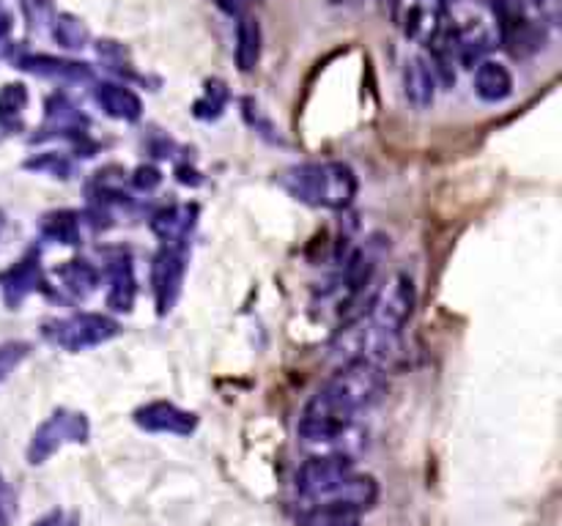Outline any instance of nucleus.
Wrapping results in <instances>:
<instances>
[{
  "label": "nucleus",
  "mask_w": 562,
  "mask_h": 526,
  "mask_svg": "<svg viewBox=\"0 0 562 526\" xmlns=\"http://www.w3.org/2000/svg\"><path fill=\"white\" fill-rule=\"evenodd\" d=\"M414 305H418V291H414L412 278L398 272L382 289L373 291L371 302H367V316L360 318L379 338L401 340V332L412 318Z\"/></svg>",
  "instance_id": "3"
},
{
  "label": "nucleus",
  "mask_w": 562,
  "mask_h": 526,
  "mask_svg": "<svg viewBox=\"0 0 562 526\" xmlns=\"http://www.w3.org/2000/svg\"><path fill=\"white\" fill-rule=\"evenodd\" d=\"M94 102L102 107L105 116L116 118V121L134 124L140 121V116H143V102H140V96L134 94L127 83H113V80H107V83H96Z\"/></svg>",
  "instance_id": "14"
},
{
  "label": "nucleus",
  "mask_w": 562,
  "mask_h": 526,
  "mask_svg": "<svg viewBox=\"0 0 562 526\" xmlns=\"http://www.w3.org/2000/svg\"><path fill=\"white\" fill-rule=\"evenodd\" d=\"M472 85L480 102H485V105H502L513 94V74L505 63L483 58V61L475 63Z\"/></svg>",
  "instance_id": "15"
},
{
  "label": "nucleus",
  "mask_w": 562,
  "mask_h": 526,
  "mask_svg": "<svg viewBox=\"0 0 562 526\" xmlns=\"http://www.w3.org/2000/svg\"><path fill=\"white\" fill-rule=\"evenodd\" d=\"M14 518V496L12 488L7 486V480L0 477V526H9Z\"/></svg>",
  "instance_id": "29"
},
{
  "label": "nucleus",
  "mask_w": 562,
  "mask_h": 526,
  "mask_svg": "<svg viewBox=\"0 0 562 526\" xmlns=\"http://www.w3.org/2000/svg\"><path fill=\"white\" fill-rule=\"evenodd\" d=\"M403 94H407L409 105L425 110L434 105L436 100V72L431 61L425 58L412 56L403 63Z\"/></svg>",
  "instance_id": "17"
},
{
  "label": "nucleus",
  "mask_w": 562,
  "mask_h": 526,
  "mask_svg": "<svg viewBox=\"0 0 562 526\" xmlns=\"http://www.w3.org/2000/svg\"><path fill=\"white\" fill-rule=\"evenodd\" d=\"M385 7L390 9V14H393V17H396L398 9H401V0H385Z\"/></svg>",
  "instance_id": "33"
},
{
  "label": "nucleus",
  "mask_w": 562,
  "mask_h": 526,
  "mask_svg": "<svg viewBox=\"0 0 562 526\" xmlns=\"http://www.w3.org/2000/svg\"><path fill=\"white\" fill-rule=\"evenodd\" d=\"M349 475H354V458H351V453L313 455L296 471V491L305 499H311V502H321Z\"/></svg>",
  "instance_id": "6"
},
{
  "label": "nucleus",
  "mask_w": 562,
  "mask_h": 526,
  "mask_svg": "<svg viewBox=\"0 0 562 526\" xmlns=\"http://www.w3.org/2000/svg\"><path fill=\"white\" fill-rule=\"evenodd\" d=\"M42 289H45V272H42L39 253H36V249L23 255V258H20L14 267H9L7 272H0V294H3V302H7L12 311Z\"/></svg>",
  "instance_id": "8"
},
{
  "label": "nucleus",
  "mask_w": 562,
  "mask_h": 526,
  "mask_svg": "<svg viewBox=\"0 0 562 526\" xmlns=\"http://www.w3.org/2000/svg\"><path fill=\"white\" fill-rule=\"evenodd\" d=\"M261 25H258L256 17L250 14H242L239 23H236V47H234V56H236V67L239 72L250 74L256 72L258 61H261Z\"/></svg>",
  "instance_id": "20"
},
{
  "label": "nucleus",
  "mask_w": 562,
  "mask_h": 526,
  "mask_svg": "<svg viewBox=\"0 0 562 526\" xmlns=\"http://www.w3.org/2000/svg\"><path fill=\"white\" fill-rule=\"evenodd\" d=\"M229 85H225L223 80H209L207 89H203V96L196 102L192 113H196V118H201V121H218L225 113V107H229Z\"/></svg>",
  "instance_id": "23"
},
{
  "label": "nucleus",
  "mask_w": 562,
  "mask_h": 526,
  "mask_svg": "<svg viewBox=\"0 0 562 526\" xmlns=\"http://www.w3.org/2000/svg\"><path fill=\"white\" fill-rule=\"evenodd\" d=\"M129 184H132V187L138 189V192H145V195L154 192V189L162 184L160 167H154V165H140V167H134L132 176H129Z\"/></svg>",
  "instance_id": "27"
},
{
  "label": "nucleus",
  "mask_w": 562,
  "mask_h": 526,
  "mask_svg": "<svg viewBox=\"0 0 562 526\" xmlns=\"http://www.w3.org/2000/svg\"><path fill=\"white\" fill-rule=\"evenodd\" d=\"M278 184L300 203L313 206V209L343 211L354 203L356 173L346 162H305L294 165L278 176Z\"/></svg>",
  "instance_id": "2"
},
{
  "label": "nucleus",
  "mask_w": 562,
  "mask_h": 526,
  "mask_svg": "<svg viewBox=\"0 0 562 526\" xmlns=\"http://www.w3.org/2000/svg\"><path fill=\"white\" fill-rule=\"evenodd\" d=\"M39 140L50 138H69L72 143L83 140L89 135V118L78 110L74 102H69L63 94H52L45 107V124L39 129Z\"/></svg>",
  "instance_id": "10"
},
{
  "label": "nucleus",
  "mask_w": 562,
  "mask_h": 526,
  "mask_svg": "<svg viewBox=\"0 0 562 526\" xmlns=\"http://www.w3.org/2000/svg\"><path fill=\"white\" fill-rule=\"evenodd\" d=\"M198 225L196 203H173L151 217V231L160 238L162 247H187L192 231Z\"/></svg>",
  "instance_id": "11"
},
{
  "label": "nucleus",
  "mask_w": 562,
  "mask_h": 526,
  "mask_svg": "<svg viewBox=\"0 0 562 526\" xmlns=\"http://www.w3.org/2000/svg\"><path fill=\"white\" fill-rule=\"evenodd\" d=\"M387 393L379 365L349 360L327 384L316 389L296 425V436L313 447H335L354 433V420L373 409Z\"/></svg>",
  "instance_id": "1"
},
{
  "label": "nucleus",
  "mask_w": 562,
  "mask_h": 526,
  "mask_svg": "<svg viewBox=\"0 0 562 526\" xmlns=\"http://www.w3.org/2000/svg\"><path fill=\"white\" fill-rule=\"evenodd\" d=\"M23 9L28 14L31 25H50L52 17H56L50 0H23Z\"/></svg>",
  "instance_id": "28"
},
{
  "label": "nucleus",
  "mask_w": 562,
  "mask_h": 526,
  "mask_svg": "<svg viewBox=\"0 0 562 526\" xmlns=\"http://www.w3.org/2000/svg\"><path fill=\"white\" fill-rule=\"evenodd\" d=\"M220 7L225 9V12H231V14H239L242 12V7H245V3H258V0H218Z\"/></svg>",
  "instance_id": "30"
},
{
  "label": "nucleus",
  "mask_w": 562,
  "mask_h": 526,
  "mask_svg": "<svg viewBox=\"0 0 562 526\" xmlns=\"http://www.w3.org/2000/svg\"><path fill=\"white\" fill-rule=\"evenodd\" d=\"M524 3H527V7H543L546 0H524Z\"/></svg>",
  "instance_id": "34"
},
{
  "label": "nucleus",
  "mask_w": 562,
  "mask_h": 526,
  "mask_svg": "<svg viewBox=\"0 0 562 526\" xmlns=\"http://www.w3.org/2000/svg\"><path fill=\"white\" fill-rule=\"evenodd\" d=\"M28 171H39V173H50V176L58 178H69L74 171V160L69 154H56V151H47V154L34 156V160L25 162Z\"/></svg>",
  "instance_id": "25"
},
{
  "label": "nucleus",
  "mask_w": 562,
  "mask_h": 526,
  "mask_svg": "<svg viewBox=\"0 0 562 526\" xmlns=\"http://www.w3.org/2000/svg\"><path fill=\"white\" fill-rule=\"evenodd\" d=\"M379 499V482L373 480L371 475H349L332 493L321 499L316 504H338V507H349L354 513H362V510L373 507Z\"/></svg>",
  "instance_id": "16"
},
{
  "label": "nucleus",
  "mask_w": 562,
  "mask_h": 526,
  "mask_svg": "<svg viewBox=\"0 0 562 526\" xmlns=\"http://www.w3.org/2000/svg\"><path fill=\"white\" fill-rule=\"evenodd\" d=\"M107 272V307L113 313H129L138 300V278L129 258H116L105 267Z\"/></svg>",
  "instance_id": "18"
},
{
  "label": "nucleus",
  "mask_w": 562,
  "mask_h": 526,
  "mask_svg": "<svg viewBox=\"0 0 562 526\" xmlns=\"http://www.w3.org/2000/svg\"><path fill=\"white\" fill-rule=\"evenodd\" d=\"M360 515L349 507H338V504H316L311 513L305 515L302 526H360Z\"/></svg>",
  "instance_id": "24"
},
{
  "label": "nucleus",
  "mask_w": 562,
  "mask_h": 526,
  "mask_svg": "<svg viewBox=\"0 0 562 526\" xmlns=\"http://www.w3.org/2000/svg\"><path fill=\"white\" fill-rule=\"evenodd\" d=\"M50 34L63 50H83V47H89L91 42L89 25H85L80 17H74V14H67V12L52 17Z\"/></svg>",
  "instance_id": "21"
},
{
  "label": "nucleus",
  "mask_w": 562,
  "mask_h": 526,
  "mask_svg": "<svg viewBox=\"0 0 562 526\" xmlns=\"http://www.w3.org/2000/svg\"><path fill=\"white\" fill-rule=\"evenodd\" d=\"M83 214L80 211H50V214L42 217L39 233L45 242L61 244V247H78L83 242Z\"/></svg>",
  "instance_id": "19"
},
{
  "label": "nucleus",
  "mask_w": 562,
  "mask_h": 526,
  "mask_svg": "<svg viewBox=\"0 0 562 526\" xmlns=\"http://www.w3.org/2000/svg\"><path fill=\"white\" fill-rule=\"evenodd\" d=\"M3 227H7V217H3V211H0V236H3Z\"/></svg>",
  "instance_id": "35"
},
{
  "label": "nucleus",
  "mask_w": 562,
  "mask_h": 526,
  "mask_svg": "<svg viewBox=\"0 0 562 526\" xmlns=\"http://www.w3.org/2000/svg\"><path fill=\"white\" fill-rule=\"evenodd\" d=\"M31 354L28 343H20V340H9V343H0V382L12 376L20 365L25 362V356Z\"/></svg>",
  "instance_id": "26"
},
{
  "label": "nucleus",
  "mask_w": 562,
  "mask_h": 526,
  "mask_svg": "<svg viewBox=\"0 0 562 526\" xmlns=\"http://www.w3.org/2000/svg\"><path fill=\"white\" fill-rule=\"evenodd\" d=\"M134 425L149 433H171V436H190L198 428V417L187 409H178L171 400H154L134 411Z\"/></svg>",
  "instance_id": "9"
},
{
  "label": "nucleus",
  "mask_w": 562,
  "mask_h": 526,
  "mask_svg": "<svg viewBox=\"0 0 562 526\" xmlns=\"http://www.w3.org/2000/svg\"><path fill=\"white\" fill-rule=\"evenodd\" d=\"M42 335L56 349L80 354V351L96 349V346L110 343L121 335V324L107 313H72V316L52 318L42 327Z\"/></svg>",
  "instance_id": "4"
},
{
  "label": "nucleus",
  "mask_w": 562,
  "mask_h": 526,
  "mask_svg": "<svg viewBox=\"0 0 562 526\" xmlns=\"http://www.w3.org/2000/svg\"><path fill=\"white\" fill-rule=\"evenodd\" d=\"M34 526H61V513H58V510H52V513H47L45 518L36 521Z\"/></svg>",
  "instance_id": "31"
},
{
  "label": "nucleus",
  "mask_w": 562,
  "mask_h": 526,
  "mask_svg": "<svg viewBox=\"0 0 562 526\" xmlns=\"http://www.w3.org/2000/svg\"><path fill=\"white\" fill-rule=\"evenodd\" d=\"M187 274V247H160L151 260V291L160 316L173 311Z\"/></svg>",
  "instance_id": "7"
},
{
  "label": "nucleus",
  "mask_w": 562,
  "mask_h": 526,
  "mask_svg": "<svg viewBox=\"0 0 562 526\" xmlns=\"http://www.w3.org/2000/svg\"><path fill=\"white\" fill-rule=\"evenodd\" d=\"M9 31H12V17L7 12H0V42L7 39Z\"/></svg>",
  "instance_id": "32"
},
{
  "label": "nucleus",
  "mask_w": 562,
  "mask_h": 526,
  "mask_svg": "<svg viewBox=\"0 0 562 526\" xmlns=\"http://www.w3.org/2000/svg\"><path fill=\"white\" fill-rule=\"evenodd\" d=\"M52 278H56V289L72 302H85L102 285V272L85 258L63 260L61 267L52 272Z\"/></svg>",
  "instance_id": "12"
},
{
  "label": "nucleus",
  "mask_w": 562,
  "mask_h": 526,
  "mask_svg": "<svg viewBox=\"0 0 562 526\" xmlns=\"http://www.w3.org/2000/svg\"><path fill=\"white\" fill-rule=\"evenodd\" d=\"M25 107H28V89L23 83L3 85L0 89V127L20 129Z\"/></svg>",
  "instance_id": "22"
},
{
  "label": "nucleus",
  "mask_w": 562,
  "mask_h": 526,
  "mask_svg": "<svg viewBox=\"0 0 562 526\" xmlns=\"http://www.w3.org/2000/svg\"><path fill=\"white\" fill-rule=\"evenodd\" d=\"M17 69L36 74V78L58 80V83L80 85L94 80V72H91L89 63L69 61V58H56V56H34V52H31V56H20Z\"/></svg>",
  "instance_id": "13"
},
{
  "label": "nucleus",
  "mask_w": 562,
  "mask_h": 526,
  "mask_svg": "<svg viewBox=\"0 0 562 526\" xmlns=\"http://www.w3.org/2000/svg\"><path fill=\"white\" fill-rule=\"evenodd\" d=\"M91 436V422L83 411L58 409L34 431L28 444V460L34 466L45 464L67 444H83Z\"/></svg>",
  "instance_id": "5"
}]
</instances>
